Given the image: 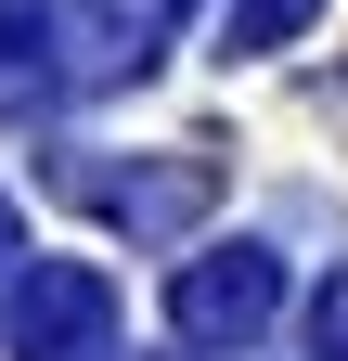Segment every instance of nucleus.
Returning a JSON list of instances; mask_svg holds the SVG:
<instances>
[{"mask_svg": "<svg viewBox=\"0 0 348 361\" xmlns=\"http://www.w3.org/2000/svg\"><path fill=\"white\" fill-rule=\"evenodd\" d=\"M310 336H323V361H348V258H335V284L310 297Z\"/></svg>", "mask_w": 348, "mask_h": 361, "instance_id": "3", "label": "nucleus"}, {"mask_svg": "<svg viewBox=\"0 0 348 361\" xmlns=\"http://www.w3.org/2000/svg\"><path fill=\"white\" fill-rule=\"evenodd\" d=\"M297 13H310V0H232V26H220V39H232V52H271Z\"/></svg>", "mask_w": 348, "mask_h": 361, "instance_id": "2", "label": "nucleus"}, {"mask_svg": "<svg viewBox=\"0 0 348 361\" xmlns=\"http://www.w3.org/2000/svg\"><path fill=\"white\" fill-rule=\"evenodd\" d=\"M271 297H284V284H271V258H258V245H232V258H206L194 284H181V323H194V336H232V348H245L258 323H271Z\"/></svg>", "mask_w": 348, "mask_h": 361, "instance_id": "1", "label": "nucleus"}]
</instances>
